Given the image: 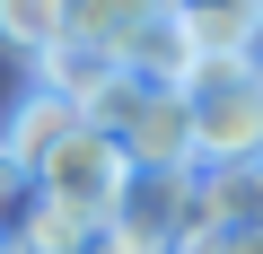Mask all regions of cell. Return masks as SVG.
Masks as SVG:
<instances>
[{
	"label": "cell",
	"mask_w": 263,
	"mask_h": 254,
	"mask_svg": "<svg viewBox=\"0 0 263 254\" xmlns=\"http://www.w3.org/2000/svg\"><path fill=\"white\" fill-rule=\"evenodd\" d=\"M184 35H193V62H263V9H228V0H211V9H184Z\"/></svg>",
	"instance_id": "cell-4"
},
{
	"label": "cell",
	"mask_w": 263,
	"mask_h": 254,
	"mask_svg": "<svg viewBox=\"0 0 263 254\" xmlns=\"http://www.w3.org/2000/svg\"><path fill=\"white\" fill-rule=\"evenodd\" d=\"M184 254H263V228H211V237L184 245Z\"/></svg>",
	"instance_id": "cell-8"
},
{
	"label": "cell",
	"mask_w": 263,
	"mask_h": 254,
	"mask_svg": "<svg viewBox=\"0 0 263 254\" xmlns=\"http://www.w3.org/2000/svg\"><path fill=\"white\" fill-rule=\"evenodd\" d=\"M202 193L219 228H263V167H202Z\"/></svg>",
	"instance_id": "cell-6"
},
{
	"label": "cell",
	"mask_w": 263,
	"mask_h": 254,
	"mask_svg": "<svg viewBox=\"0 0 263 254\" xmlns=\"http://www.w3.org/2000/svg\"><path fill=\"white\" fill-rule=\"evenodd\" d=\"M114 62L149 88H184L202 62H193V35H184V9H123L114 18Z\"/></svg>",
	"instance_id": "cell-2"
},
{
	"label": "cell",
	"mask_w": 263,
	"mask_h": 254,
	"mask_svg": "<svg viewBox=\"0 0 263 254\" xmlns=\"http://www.w3.org/2000/svg\"><path fill=\"white\" fill-rule=\"evenodd\" d=\"M79 132H88V114H79L70 96L27 88V96H18V114H9V132H0V149H9V158H27V167L44 175V167H53V158H62Z\"/></svg>",
	"instance_id": "cell-3"
},
{
	"label": "cell",
	"mask_w": 263,
	"mask_h": 254,
	"mask_svg": "<svg viewBox=\"0 0 263 254\" xmlns=\"http://www.w3.org/2000/svg\"><path fill=\"white\" fill-rule=\"evenodd\" d=\"M0 44H18L27 62H53L70 44V9H18V0H0Z\"/></svg>",
	"instance_id": "cell-7"
},
{
	"label": "cell",
	"mask_w": 263,
	"mask_h": 254,
	"mask_svg": "<svg viewBox=\"0 0 263 254\" xmlns=\"http://www.w3.org/2000/svg\"><path fill=\"white\" fill-rule=\"evenodd\" d=\"M202 167H263V62H202L184 79Z\"/></svg>",
	"instance_id": "cell-1"
},
{
	"label": "cell",
	"mask_w": 263,
	"mask_h": 254,
	"mask_svg": "<svg viewBox=\"0 0 263 254\" xmlns=\"http://www.w3.org/2000/svg\"><path fill=\"white\" fill-rule=\"evenodd\" d=\"M35 219H44V175L0 149V254H18L35 237Z\"/></svg>",
	"instance_id": "cell-5"
}]
</instances>
